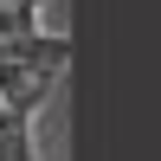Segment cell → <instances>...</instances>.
I'll return each mask as SVG.
<instances>
[{"mask_svg":"<svg viewBox=\"0 0 161 161\" xmlns=\"http://www.w3.org/2000/svg\"><path fill=\"white\" fill-rule=\"evenodd\" d=\"M0 161H39L32 155V116L0 103Z\"/></svg>","mask_w":161,"mask_h":161,"instance_id":"1","label":"cell"}]
</instances>
